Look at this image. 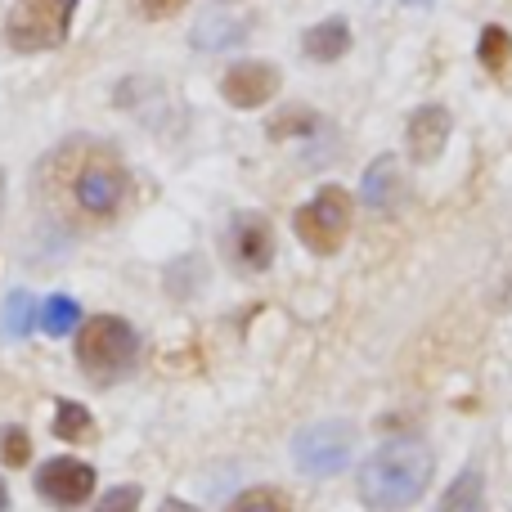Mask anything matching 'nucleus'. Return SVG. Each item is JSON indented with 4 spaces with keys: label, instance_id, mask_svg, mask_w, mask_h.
Masks as SVG:
<instances>
[{
    "label": "nucleus",
    "instance_id": "nucleus-1",
    "mask_svg": "<svg viewBox=\"0 0 512 512\" xmlns=\"http://www.w3.org/2000/svg\"><path fill=\"white\" fill-rule=\"evenodd\" d=\"M432 450L414 436H396V441L378 445L360 468V499L373 512H400L427 495L432 486Z\"/></svg>",
    "mask_w": 512,
    "mask_h": 512
},
{
    "label": "nucleus",
    "instance_id": "nucleus-2",
    "mask_svg": "<svg viewBox=\"0 0 512 512\" xmlns=\"http://www.w3.org/2000/svg\"><path fill=\"white\" fill-rule=\"evenodd\" d=\"M54 162L68 167V198L81 216L108 221V216L122 212L131 180H126V167L113 149H104V144H72Z\"/></svg>",
    "mask_w": 512,
    "mask_h": 512
},
{
    "label": "nucleus",
    "instance_id": "nucleus-3",
    "mask_svg": "<svg viewBox=\"0 0 512 512\" xmlns=\"http://www.w3.org/2000/svg\"><path fill=\"white\" fill-rule=\"evenodd\" d=\"M135 360H140V333H135L126 319L95 315V319H86V324H81V333H77V364H81V373H86L90 382L113 387V382H122L126 373L135 369Z\"/></svg>",
    "mask_w": 512,
    "mask_h": 512
},
{
    "label": "nucleus",
    "instance_id": "nucleus-4",
    "mask_svg": "<svg viewBox=\"0 0 512 512\" xmlns=\"http://www.w3.org/2000/svg\"><path fill=\"white\" fill-rule=\"evenodd\" d=\"M77 0H0V41L18 54L54 50L68 41Z\"/></svg>",
    "mask_w": 512,
    "mask_h": 512
},
{
    "label": "nucleus",
    "instance_id": "nucleus-5",
    "mask_svg": "<svg viewBox=\"0 0 512 512\" xmlns=\"http://www.w3.org/2000/svg\"><path fill=\"white\" fill-rule=\"evenodd\" d=\"M292 230L315 256H333L342 252L346 234H351V194L342 185H324L297 216H292Z\"/></svg>",
    "mask_w": 512,
    "mask_h": 512
},
{
    "label": "nucleus",
    "instance_id": "nucleus-6",
    "mask_svg": "<svg viewBox=\"0 0 512 512\" xmlns=\"http://www.w3.org/2000/svg\"><path fill=\"white\" fill-rule=\"evenodd\" d=\"M351 450H355V423H310L292 436V459H297L301 472L310 477H333L351 463Z\"/></svg>",
    "mask_w": 512,
    "mask_h": 512
},
{
    "label": "nucleus",
    "instance_id": "nucleus-7",
    "mask_svg": "<svg viewBox=\"0 0 512 512\" xmlns=\"http://www.w3.org/2000/svg\"><path fill=\"white\" fill-rule=\"evenodd\" d=\"M36 490H41V499H50L54 508H77V504H86L90 490H95V468L81 459H50L36 472Z\"/></svg>",
    "mask_w": 512,
    "mask_h": 512
},
{
    "label": "nucleus",
    "instance_id": "nucleus-8",
    "mask_svg": "<svg viewBox=\"0 0 512 512\" xmlns=\"http://www.w3.org/2000/svg\"><path fill=\"white\" fill-rule=\"evenodd\" d=\"M230 252L248 274L270 270L274 261V230L261 212H239L230 221Z\"/></svg>",
    "mask_w": 512,
    "mask_h": 512
},
{
    "label": "nucleus",
    "instance_id": "nucleus-9",
    "mask_svg": "<svg viewBox=\"0 0 512 512\" xmlns=\"http://www.w3.org/2000/svg\"><path fill=\"white\" fill-rule=\"evenodd\" d=\"M221 95L230 99L234 108H261L279 95V68L270 63H256V59H243L225 72L221 81Z\"/></svg>",
    "mask_w": 512,
    "mask_h": 512
},
{
    "label": "nucleus",
    "instance_id": "nucleus-10",
    "mask_svg": "<svg viewBox=\"0 0 512 512\" xmlns=\"http://www.w3.org/2000/svg\"><path fill=\"white\" fill-rule=\"evenodd\" d=\"M450 113H445L441 104H427V108H418L414 117H409V126H405V144H409V158L414 162H436L441 158V149L450 144Z\"/></svg>",
    "mask_w": 512,
    "mask_h": 512
},
{
    "label": "nucleus",
    "instance_id": "nucleus-11",
    "mask_svg": "<svg viewBox=\"0 0 512 512\" xmlns=\"http://www.w3.org/2000/svg\"><path fill=\"white\" fill-rule=\"evenodd\" d=\"M400 194H405V180H400L396 158H378L369 171H364V180H360V203L364 207L387 212V207L400 203Z\"/></svg>",
    "mask_w": 512,
    "mask_h": 512
},
{
    "label": "nucleus",
    "instance_id": "nucleus-12",
    "mask_svg": "<svg viewBox=\"0 0 512 512\" xmlns=\"http://www.w3.org/2000/svg\"><path fill=\"white\" fill-rule=\"evenodd\" d=\"M346 45H351V27H346V18H324V23H315L306 36H301V50H306L315 63L342 59Z\"/></svg>",
    "mask_w": 512,
    "mask_h": 512
},
{
    "label": "nucleus",
    "instance_id": "nucleus-13",
    "mask_svg": "<svg viewBox=\"0 0 512 512\" xmlns=\"http://www.w3.org/2000/svg\"><path fill=\"white\" fill-rule=\"evenodd\" d=\"M481 499H486V477H481L477 468H468L450 490H445V499L436 512H481Z\"/></svg>",
    "mask_w": 512,
    "mask_h": 512
},
{
    "label": "nucleus",
    "instance_id": "nucleus-14",
    "mask_svg": "<svg viewBox=\"0 0 512 512\" xmlns=\"http://www.w3.org/2000/svg\"><path fill=\"white\" fill-rule=\"evenodd\" d=\"M54 436L59 441H90L95 436V418H90L86 405H77V400H59V409H54Z\"/></svg>",
    "mask_w": 512,
    "mask_h": 512
},
{
    "label": "nucleus",
    "instance_id": "nucleus-15",
    "mask_svg": "<svg viewBox=\"0 0 512 512\" xmlns=\"http://www.w3.org/2000/svg\"><path fill=\"white\" fill-rule=\"evenodd\" d=\"M32 324H36L32 292H9L5 306H0V333H5V337H23V333H32Z\"/></svg>",
    "mask_w": 512,
    "mask_h": 512
},
{
    "label": "nucleus",
    "instance_id": "nucleus-16",
    "mask_svg": "<svg viewBox=\"0 0 512 512\" xmlns=\"http://www.w3.org/2000/svg\"><path fill=\"white\" fill-rule=\"evenodd\" d=\"M36 319H41V328H45L50 337H63V333H72V328L81 324V306H77L72 297H50V301L41 306V315H36Z\"/></svg>",
    "mask_w": 512,
    "mask_h": 512
},
{
    "label": "nucleus",
    "instance_id": "nucleus-17",
    "mask_svg": "<svg viewBox=\"0 0 512 512\" xmlns=\"http://www.w3.org/2000/svg\"><path fill=\"white\" fill-rule=\"evenodd\" d=\"M477 59L486 72H504L508 59H512V36L504 32V27H486L477 41Z\"/></svg>",
    "mask_w": 512,
    "mask_h": 512
},
{
    "label": "nucleus",
    "instance_id": "nucleus-18",
    "mask_svg": "<svg viewBox=\"0 0 512 512\" xmlns=\"http://www.w3.org/2000/svg\"><path fill=\"white\" fill-rule=\"evenodd\" d=\"M225 512H288V495L274 490V486H252V490H243Z\"/></svg>",
    "mask_w": 512,
    "mask_h": 512
},
{
    "label": "nucleus",
    "instance_id": "nucleus-19",
    "mask_svg": "<svg viewBox=\"0 0 512 512\" xmlns=\"http://www.w3.org/2000/svg\"><path fill=\"white\" fill-rule=\"evenodd\" d=\"M0 459H5V468H23L32 459V441H27L23 427H5L0 432Z\"/></svg>",
    "mask_w": 512,
    "mask_h": 512
},
{
    "label": "nucleus",
    "instance_id": "nucleus-20",
    "mask_svg": "<svg viewBox=\"0 0 512 512\" xmlns=\"http://www.w3.org/2000/svg\"><path fill=\"white\" fill-rule=\"evenodd\" d=\"M140 486H113L104 499L95 504V512H140Z\"/></svg>",
    "mask_w": 512,
    "mask_h": 512
},
{
    "label": "nucleus",
    "instance_id": "nucleus-21",
    "mask_svg": "<svg viewBox=\"0 0 512 512\" xmlns=\"http://www.w3.org/2000/svg\"><path fill=\"white\" fill-rule=\"evenodd\" d=\"M185 5H189V0H140V9L149 18H171V14H180Z\"/></svg>",
    "mask_w": 512,
    "mask_h": 512
},
{
    "label": "nucleus",
    "instance_id": "nucleus-22",
    "mask_svg": "<svg viewBox=\"0 0 512 512\" xmlns=\"http://www.w3.org/2000/svg\"><path fill=\"white\" fill-rule=\"evenodd\" d=\"M158 512H198V508H189L185 499H167V504H162Z\"/></svg>",
    "mask_w": 512,
    "mask_h": 512
},
{
    "label": "nucleus",
    "instance_id": "nucleus-23",
    "mask_svg": "<svg viewBox=\"0 0 512 512\" xmlns=\"http://www.w3.org/2000/svg\"><path fill=\"white\" fill-rule=\"evenodd\" d=\"M0 512H9V490H5V481H0Z\"/></svg>",
    "mask_w": 512,
    "mask_h": 512
},
{
    "label": "nucleus",
    "instance_id": "nucleus-24",
    "mask_svg": "<svg viewBox=\"0 0 512 512\" xmlns=\"http://www.w3.org/2000/svg\"><path fill=\"white\" fill-rule=\"evenodd\" d=\"M405 5H418V9H423V5H432V0H405Z\"/></svg>",
    "mask_w": 512,
    "mask_h": 512
},
{
    "label": "nucleus",
    "instance_id": "nucleus-25",
    "mask_svg": "<svg viewBox=\"0 0 512 512\" xmlns=\"http://www.w3.org/2000/svg\"><path fill=\"white\" fill-rule=\"evenodd\" d=\"M0 203H5V176H0Z\"/></svg>",
    "mask_w": 512,
    "mask_h": 512
}]
</instances>
